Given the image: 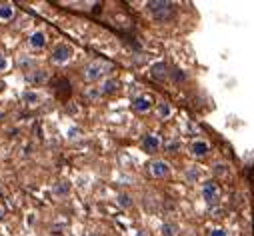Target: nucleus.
<instances>
[{"label":"nucleus","mask_w":254,"mask_h":236,"mask_svg":"<svg viewBox=\"0 0 254 236\" xmlns=\"http://www.w3.org/2000/svg\"><path fill=\"white\" fill-rule=\"evenodd\" d=\"M48 44V36H46V32L44 30H34V32H30V36H28V46H30V50H42L44 46Z\"/></svg>","instance_id":"8"},{"label":"nucleus","mask_w":254,"mask_h":236,"mask_svg":"<svg viewBox=\"0 0 254 236\" xmlns=\"http://www.w3.org/2000/svg\"><path fill=\"white\" fill-rule=\"evenodd\" d=\"M170 172H172L170 164L166 160H162V158H156V160L148 162V174L152 176V178H158V180L160 178H168Z\"/></svg>","instance_id":"4"},{"label":"nucleus","mask_w":254,"mask_h":236,"mask_svg":"<svg viewBox=\"0 0 254 236\" xmlns=\"http://www.w3.org/2000/svg\"><path fill=\"white\" fill-rule=\"evenodd\" d=\"M72 58H74V48L70 44H66V42H58L52 48V52H50V60L54 64H60V66L62 64H68Z\"/></svg>","instance_id":"3"},{"label":"nucleus","mask_w":254,"mask_h":236,"mask_svg":"<svg viewBox=\"0 0 254 236\" xmlns=\"http://www.w3.org/2000/svg\"><path fill=\"white\" fill-rule=\"evenodd\" d=\"M156 114H158V118L166 120V118L172 116V106H170L168 102H158V104H156Z\"/></svg>","instance_id":"14"},{"label":"nucleus","mask_w":254,"mask_h":236,"mask_svg":"<svg viewBox=\"0 0 254 236\" xmlns=\"http://www.w3.org/2000/svg\"><path fill=\"white\" fill-rule=\"evenodd\" d=\"M208 236H226V230L224 228H212Z\"/></svg>","instance_id":"20"},{"label":"nucleus","mask_w":254,"mask_h":236,"mask_svg":"<svg viewBox=\"0 0 254 236\" xmlns=\"http://www.w3.org/2000/svg\"><path fill=\"white\" fill-rule=\"evenodd\" d=\"M116 204H118L120 208H132L134 200H132V196H130V194L120 192V194H116Z\"/></svg>","instance_id":"16"},{"label":"nucleus","mask_w":254,"mask_h":236,"mask_svg":"<svg viewBox=\"0 0 254 236\" xmlns=\"http://www.w3.org/2000/svg\"><path fill=\"white\" fill-rule=\"evenodd\" d=\"M100 90H102V94H112L118 90V82L114 78H104L100 84Z\"/></svg>","instance_id":"15"},{"label":"nucleus","mask_w":254,"mask_h":236,"mask_svg":"<svg viewBox=\"0 0 254 236\" xmlns=\"http://www.w3.org/2000/svg\"><path fill=\"white\" fill-rule=\"evenodd\" d=\"M16 16V8L12 2H0V22H10Z\"/></svg>","instance_id":"10"},{"label":"nucleus","mask_w":254,"mask_h":236,"mask_svg":"<svg viewBox=\"0 0 254 236\" xmlns=\"http://www.w3.org/2000/svg\"><path fill=\"white\" fill-rule=\"evenodd\" d=\"M80 134H82V132H80V128H70V130H68V136H70L72 140H74V138H78Z\"/></svg>","instance_id":"21"},{"label":"nucleus","mask_w":254,"mask_h":236,"mask_svg":"<svg viewBox=\"0 0 254 236\" xmlns=\"http://www.w3.org/2000/svg\"><path fill=\"white\" fill-rule=\"evenodd\" d=\"M144 8L146 14L156 22H168L176 14V6L172 2H166V0H150Z\"/></svg>","instance_id":"1"},{"label":"nucleus","mask_w":254,"mask_h":236,"mask_svg":"<svg viewBox=\"0 0 254 236\" xmlns=\"http://www.w3.org/2000/svg\"><path fill=\"white\" fill-rule=\"evenodd\" d=\"M22 100H24V104H28V106H38V104H40V94H38L36 90H26V92L22 94Z\"/></svg>","instance_id":"12"},{"label":"nucleus","mask_w":254,"mask_h":236,"mask_svg":"<svg viewBox=\"0 0 254 236\" xmlns=\"http://www.w3.org/2000/svg\"><path fill=\"white\" fill-rule=\"evenodd\" d=\"M46 78H48V74L44 70H32L28 74V82L30 84H42V82H46Z\"/></svg>","instance_id":"17"},{"label":"nucleus","mask_w":254,"mask_h":236,"mask_svg":"<svg viewBox=\"0 0 254 236\" xmlns=\"http://www.w3.org/2000/svg\"><path fill=\"white\" fill-rule=\"evenodd\" d=\"M110 70H112L110 62H106V60H92V62H88L82 68V78L86 82H98V80H104Z\"/></svg>","instance_id":"2"},{"label":"nucleus","mask_w":254,"mask_h":236,"mask_svg":"<svg viewBox=\"0 0 254 236\" xmlns=\"http://www.w3.org/2000/svg\"><path fill=\"white\" fill-rule=\"evenodd\" d=\"M178 232H180V228H178L176 222H164L160 226V234L162 236H178Z\"/></svg>","instance_id":"13"},{"label":"nucleus","mask_w":254,"mask_h":236,"mask_svg":"<svg viewBox=\"0 0 254 236\" xmlns=\"http://www.w3.org/2000/svg\"><path fill=\"white\" fill-rule=\"evenodd\" d=\"M224 168H226L224 164H216V166H214V172H216V174H226V170H224Z\"/></svg>","instance_id":"22"},{"label":"nucleus","mask_w":254,"mask_h":236,"mask_svg":"<svg viewBox=\"0 0 254 236\" xmlns=\"http://www.w3.org/2000/svg\"><path fill=\"white\" fill-rule=\"evenodd\" d=\"M82 96L86 98V100H98L100 96H102V90H100V86H90V88H86L84 92H82Z\"/></svg>","instance_id":"18"},{"label":"nucleus","mask_w":254,"mask_h":236,"mask_svg":"<svg viewBox=\"0 0 254 236\" xmlns=\"http://www.w3.org/2000/svg\"><path fill=\"white\" fill-rule=\"evenodd\" d=\"M154 106L156 104H154V98L150 94H138L132 98V110L138 114H148Z\"/></svg>","instance_id":"6"},{"label":"nucleus","mask_w":254,"mask_h":236,"mask_svg":"<svg viewBox=\"0 0 254 236\" xmlns=\"http://www.w3.org/2000/svg\"><path fill=\"white\" fill-rule=\"evenodd\" d=\"M178 146H180L178 142H168V144H166V150H170V152H172V150H176Z\"/></svg>","instance_id":"23"},{"label":"nucleus","mask_w":254,"mask_h":236,"mask_svg":"<svg viewBox=\"0 0 254 236\" xmlns=\"http://www.w3.org/2000/svg\"><path fill=\"white\" fill-rule=\"evenodd\" d=\"M152 78H156V80H164V78H168V66H166L164 62L154 64V66H152Z\"/></svg>","instance_id":"11"},{"label":"nucleus","mask_w":254,"mask_h":236,"mask_svg":"<svg viewBox=\"0 0 254 236\" xmlns=\"http://www.w3.org/2000/svg\"><path fill=\"white\" fill-rule=\"evenodd\" d=\"M188 152H190V156H192V158H204L210 152V144L206 140H202V138H196V140L190 142Z\"/></svg>","instance_id":"7"},{"label":"nucleus","mask_w":254,"mask_h":236,"mask_svg":"<svg viewBox=\"0 0 254 236\" xmlns=\"http://www.w3.org/2000/svg\"><path fill=\"white\" fill-rule=\"evenodd\" d=\"M200 194L206 204H216L220 200V186L216 184V180H206L200 186Z\"/></svg>","instance_id":"5"},{"label":"nucleus","mask_w":254,"mask_h":236,"mask_svg":"<svg viewBox=\"0 0 254 236\" xmlns=\"http://www.w3.org/2000/svg\"><path fill=\"white\" fill-rule=\"evenodd\" d=\"M160 146H162V140L158 134H146L142 138V150L144 152H156Z\"/></svg>","instance_id":"9"},{"label":"nucleus","mask_w":254,"mask_h":236,"mask_svg":"<svg viewBox=\"0 0 254 236\" xmlns=\"http://www.w3.org/2000/svg\"><path fill=\"white\" fill-rule=\"evenodd\" d=\"M4 90H6V82H4V80H0V94H2Z\"/></svg>","instance_id":"24"},{"label":"nucleus","mask_w":254,"mask_h":236,"mask_svg":"<svg viewBox=\"0 0 254 236\" xmlns=\"http://www.w3.org/2000/svg\"><path fill=\"white\" fill-rule=\"evenodd\" d=\"M8 64H10V62H8V58H6L4 54H0V72L6 70V68H8Z\"/></svg>","instance_id":"19"}]
</instances>
